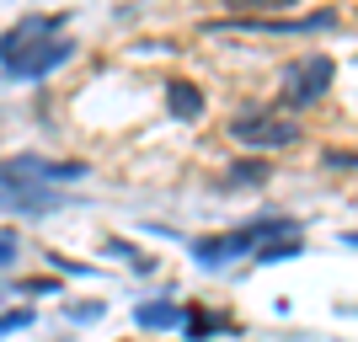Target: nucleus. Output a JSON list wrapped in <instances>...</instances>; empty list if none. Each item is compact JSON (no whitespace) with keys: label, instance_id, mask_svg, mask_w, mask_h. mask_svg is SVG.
<instances>
[{"label":"nucleus","instance_id":"9b49d317","mask_svg":"<svg viewBox=\"0 0 358 342\" xmlns=\"http://www.w3.org/2000/svg\"><path fill=\"white\" fill-rule=\"evenodd\" d=\"M268 171H273V166L252 155V161H236V166H230V177H224V182H230V187H246V182H252V187H262V182H268Z\"/></svg>","mask_w":358,"mask_h":342},{"label":"nucleus","instance_id":"7ed1b4c3","mask_svg":"<svg viewBox=\"0 0 358 342\" xmlns=\"http://www.w3.org/2000/svg\"><path fill=\"white\" fill-rule=\"evenodd\" d=\"M230 139H241V145H252V150H284V145L299 139V123L284 118V113H268V107H252V113L230 118Z\"/></svg>","mask_w":358,"mask_h":342},{"label":"nucleus","instance_id":"9d476101","mask_svg":"<svg viewBox=\"0 0 358 342\" xmlns=\"http://www.w3.org/2000/svg\"><path fill=\"white\" fill-rule=\"evenodd\" d=\"M166 113L182 123H193L198 113H203V91L193 86V80H166Z\"/></svg>","mask_w":358,"mask_h":342},{"label":"nucleus","instance_id":"f257e3e1","mask_svg":"<svg viewBox=\"0 0 358 342\" xmlns=\"http://www.w3.org/2000/svg\"><path fill=\"white\" fill-rule=\"evenodd\" d=\"M289 236H299V220H289V214L246 220V225H236V230H224V236L193 241V262H198V268H224V262H236V257H257L268 241H289Z\"/></svg>","mask_w":358,"mask_h":342},{"label":"nucleus","instance_id":"39448f33","mask_svg":"<svg viewBox=\"0 0 358 342\" xmlns=\"http://www.w3.org/2000/svg\"><path fill=\"white\" fill-rule=\"evenodd\" d=\"M0 208H11V214H27V220H43V214H59V208H64V193L43 187V182H27V177H11V171H0Z\"/></svg>","mask_w":358,"mask_h":342},{"label":"nucleus","instance_id":"6ab92c4d","mask_svg":"<svg viewBox=\"0 0 358 342\" xmlns=\"http://www.w3.org/2000/svg\"><path fill=\"white\" fill-rule=\"evenodd\" d=\"M343 246H358V230H348V236H343Z\"/></svg>","mask_w":358,"mask_h":342},{"label":"nucleus","instance_id":"f03ea898","mask_svg":"<svg viewBox=\"0 0 358 342\" xmlns=\"http://www.w3.org/2000/svg\"><path fill=\"white\" fill-rule=\"evenodd\" d=\"M337 80V59L331 54H305L284 70V107H315Z\"/></svg>","mask_w":358,"mask_h":342},{"label":"nucleus","instance_id":"dca6fc26","mask_svg":"<svg viewBox=\"0 0 358 342\" xmlns=\"http://www.w3.org/2000/svg\"><path fill=\"white\" fill-rule=\"evenodd\" d=\"M32 327V311H6L0 315V337H11V332H27Z\"/></svg>","mask_w":358,"mask_h":342},{"label":"nucleus","instance_id":"4468645a","mask_svg":"<svg viewBox=\"0 0 358 342\" xmlns=\"http://www.w3.org/2000/svg\"><path fill=\"white\" fill-rule=\"evenodd\" d=\"M107 252H113V257H123V262H129L134 273H150V268H155V262H150V257L139 252V246H129V241H107Z\"/></svg>","mask_w":358,"mask_h":342},{"label":"nucleus","instance_id":"2eb2a0df","mask_svg":"<svg viewBox=\"0 0 358 342\" xmlns=\"http://www.w3.org/2000/svg\"><path fill=\"white\" fill-rule=\"evenodd\" d=\"M321 166H331V171H358V150H321Z\"/></svg>","mask_w":358,"mask_h":342},{"label":"nucleus","instance_id":"a211bd4d","mask_svg":"<svg viewBox=\"0 0 358 342\" xmlns=\"http://www.w3.org/2000/svg\"><path fill=\"white\" fill-rule=\"evenodd\" d=\"M64 315H70V321H96L102 305H64Z\"/></svg>","mask_w":358,"mask_h":342},{"label":"nucleus","instance_id":"20e7f679","mask_svg":"<svg viewBox=\"0 0 358 342\" xmlns=\"http://www.w3.org/2000/svg\"><path fill=\"white\" fill-rule=\"evenodd\" d=\"M70 54H75V43L64 32H54V38H38L32 48H22L11 64H0V75L6 80H48L59 64H70Z\"/></svg>","mask_w":358,"mask_h":342},{"label":"nucleus","instance_id":"f3484780","mask_svg":"<svg viewBox=\"0 0 358 342\" xmlns=\"http://www.w3.org/2000/svg\"><path fill=\"white\" fill-rule=\"evenodd\" d=\"M16 246H22V241H16V230H0V273L16 262Z\"/></svg>","mask_w":358,"mask_h":342},{"label":"nucleus","instance_id":"0eeeda50","mask_svg":"<svg viewBox=\"0 0 358 342\" xmlns=\"http://www.w3.org/2000/svg\"><path fill=\"white\" fill-rule=\"evenodd\" d=\"M11 177H27V182H43V187H64V182H80L86 177V161H48V155H11L0 166Z\"/></svg>","mask_w":358,"mask_h":342},{"label":"nucleus","instance_id":"423d86ee","mask_svg":"<svg viewBox=\"0 0 358 342\" xmlns=\"http://www.w3.org/2000/svg\"><path fill=\"white\" fill-rule=\"evenodd\" d=\"M327 27H337V11H310L299 22H268V16H224V22H209V32H289V38L327 32Z\"/></svg>","mask_w":358,"mask_h":342},{"label":"nucleus","instance_id":"6e6552de","mask_svg":"<svg viewBox=\"0 0 358 342\" xmlns=\"http://www.w3.org/2000/svg\"><path fill=\"white\" fill-rule=\"evenodd\" d=\"M64 27V16H43V11H27L16 27H6L0 32V64H11L22 48H32L38 38H54V32Z\"/></svg>","mask_w":358,"mask_h":342},{"label":"nucleus","instance_id":"f8f14e48","mask_svg":"<svg viewBox=\"0 0 358 342\" xmlns=\"http://www.w3.org/2000/svg\"><path fill=\"white\" fill-rule=\"evenodd\" d=\"M289 257H299V236H294V241H268V246H262V252H257L252 262L273 268V262H289Z\"/></svg>","mask_w":358,"mask_h":342},{"label":"nucleus","instance_id":"1a4fd4ad","mask_svg":"<svg viewBox=\"0 0 358 342\" xmlns=\"http://www.w3.org/2000/svg\"><path fill=\"white\" fill-rule=\"evenodd\" d=\"M134 321L145 332H177V327H187V311L171 305V299H145V305H134Z\"/></svg>","mask_w":358,"mask_h":342},{"label":"nucleus","instance_id":"ddd939ff","mask_svg":"<svg viewBox=\"0 0 358 342\" xmlns=\"http://www.w3.org/2000/svg\"><path fill=\"white\" fill-rule=\"evenodd\" d=\"M236 16H262V11H284V6H299V0H224Z\"/></svg>","mask_w":358,"mask_h":342}]
</instances>
